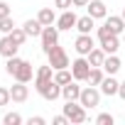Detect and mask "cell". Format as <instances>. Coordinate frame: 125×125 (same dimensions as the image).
<instances>
[{
  "mask_svg": "<svg viewBox=\"0 0 125 125\" xmlns=\"http://www.w3.org/2000/svg\"><path fill=\"white\" fill-rule=\"evenodd\" d=\"M49 81H54V66H52V64H44V66H39L37 74H34V88H37V93H39Z\"/></svg>",
  "mask_w": 125,
  "mask_h": 125,
  "instance_id": "5",
  "label": "cell"
},
{
  "mask_svg": "<svg viewBox=\"0 0 125 125\" xmlns=\"http://www.w3.org/2000/svg\"><path fill=\"white\" fill-rule=\"evenodd\" d=\"M52 123H54V125H66V123H69V118H66V115H54V118H52Z\"/></svg>",
  "mask_w": 125,
  "mask_h": 125,
  "instance_id": "33",
  "label": "cell"
},
{
  "mask_svg": "<svg viewBox=\"0 0 125 125\" xmlns=\"http://www.w3.org/2000/svg\"><path fill=\"white\" fill-rule=\"evenodd\" d=\"M30 125H44V118L42 115H34V118H30Z\"/></svg>",
  "mask_w": 125,
  "mask_h": 125,
  "instance_id": "34",
  "label": "cell"
},
{
  "mask_svg": "<svg viewBox=\"0 0 125 125\" xmlns=\"http://www.w3.org/2000/svg\"><path fill=\"white\" fill-rule=\"evenodd\" d=\"M54 5H56L59 10H71V8H74L71 0H54Z\"/></svg>",
  "mask_w": 125,
  "mask_h": 125,
  "instance_id": "31",
  "label": "cell"
},
{
  "mask_svg": "<svg viewBox=\"0 0 125 125\" xmlns=\"http://www.w3.org/2000/svg\"><path fill=\"white\" fill-rule=\"evenodd\" d=\"M71 3H74V8H86L91 0H71Z\"/></svg>",
  "mask_w": 125,
  "mask_h": 125,
  "instance_id": "35",
  "label": "cell"
},
{
  "mask_svg": "<svg viewBox=\"0 0 125 125\" xmlns=\"http://www.w3.org/2000/svg\"><path fill=\"white\" fill-rule=\"evenodd\" d=\"M10 37H12V39H15V42H17V44H20V47H22V44H25V42H27V32H25V30H22V27H15V30H12V32H10Z\"/></svg>",
  "mask_w": 125,
  "mask_h": 125,
  "instance_id": "26",
  "label": "cell"
},
{
  "mask_svg": "<svg viewBox=\"0 0 125 125\" xmlns=\"http://www.w3.org/2000/svg\"><path fill=\"white\" fill-rule=\"evenodd\" d=\"M3 17H10V5L5 3V0H0V20Z\"/></svg>",
  "mask_w": 125,
  "mask_h": 125,
  "instance_id": "32",
  "label": "cell"
},
{
  "mask_svg": "<svg viewBox=\"0 0 125 125\" xmlns=\"http://www.w3.org/2000/svg\"><path fill=\"white\" fill-rule=\"evenodd\" d=\"M12 30H15V20H12V15L0 20V32H3V34H10Z\"/></svg>",
  "mask_w": 125,
  "mask_h": 125,
  "instance_id": "25",
  "label": "cell"
},
{
  "mask_svg": "<svg viewBox=\"0 0 125 125\" xmlns=\"http://www.w3.org/2000/svg\"><path fill=\"white\" fill-rule=\"evenodd\" d=\"M76 22H79V17L74 15V10H64V12L56 17V27L59 30H74Z\"/></svg>",
  "mask_w": 125,
  "mask_h": 125,
  "instance_id": "11",
  "label": "cell"
},
{
  "mask_svg": "<svg viewBox=\"0 0 125 125\" xmlns=\"http://www.w3.org/2000/svg\"><path fill=\"white\" fill-rule=\"evenodd\" d=\"M123 39H125V37H123Z\"/></svg>",
  "mask_w": 125,
  "mask_h": 125,
  "instance_id": "39",
  "label": "cell"
},
{
  "mask_svg": "<svg viewBox=\"0 0 125 125\" xmlns=\"http://www.w3.org/2000/svg\"><path fill=\"white\" fill-rule=\"evenodd\" d=\"M56 42H59V27L47 25V27L42 30V52L47 54V52H49V47H52V44H56Z\"/></svg>",
  "mask_w": 125,
  "mask_h": 125,
  "instance_id": "7",
  "label": "cell"
},
{
  "mask_svg": "<svg viewBox=\"0 0 125 125\" xmlns=\"http://www.w3.org/2000/svg\"><path fill=\"white\" fill-rule=\"evenodd\" d=\"M17 49H20V44L10 37V34H5L3 39H0V54H3L5 59H10V56H17Z\"/></svg>",
  "mask_w": 125,
  "mask_h": 125,
  "instance_id": "9",
  "label": "cell"
},
{
  "mask_svg": "<svg viewBox=\"0 0 125 125\" xmlns=\"http://www.w3.org/2000/svg\"><path fill=\"white\" fill-rule=\"evenodd\" d=\"M37 20L47 27V25H54V22H56V15H54V10H52V8H42V10H39V15H37Z\"/></svg>",
  "mask_w": 125,
  "mask_h": 125,
  "instance_id": "22",
  "label": "cell"
},
{
  "mask_svg": "<svg viewBox=\"0 0 125 125\" xmlns=\"http://www.w3.org/2000/svg\"><path fill=\"white\" fill-rule=\"evenodd\" d=\"M105 27H108L113 34H125V20H123V17H115V15L105 17Z\"/></svg>",
  "mask_w": 125,
  "mask_h": 125,
  "instance_id": "16",
  "label": "cell"
},
{
  "mask_svg": "<svg viewBox=\"0 0 125 125\" xmlns=\"http://www.w3.org/2000/svg\"><path fill=\"white\" fill-rule=\"evenodd\" d=\"M20 61H22L20 56H10V59H8V64H5V71H8L10 76H12V74L17 71V66H20Z\"/></svg>",
  "mask_w": 125,
  "mask_h": 125,
  "instance_id": "27",
  "label": "cell"
},
{
  "mask_svg": "<svg viewBox=\"0 0 125 125\" xmlns=\"http://www.w3.org/2000/svg\"><path fill=\"white\" fill-rule=\"evenodd\" d=\"M91 61L88 56H79L76 61H71V74H74V81H86L88 74H91Z\"/></svg>",
  "mask_w": 125,
  "mask_h": 125,
  "instance_id": "3",
  "label": "cell"
},
{
  "mask_svg": "<svg viewBox=\"0 0 125 125\" xmlns=\"http://www.w3.org/2000/svg\"><path fill=\"white\" fill-rule=\"evenodd\" d=\"M105 56H108V54L103 52V47H93L91 54H88V61H91V66H103Z\"/></svg>",
  "mask_w": 125,
  "mask_h": 125,
  "instance_id": "20",
  "label": "cell"
},
{
  "mask_svg": "<svg viewBox=\"0 0 125 125\" xmlns=\"http://www.w3.org/2000/svg\"><path fill=\"white\" fill-rule=\"evenodd\" d=\"M86 10H88V15L93 20H105L108 17V8H105L103 0H91V3L86 5Z\"/></svg>",
  "mask_w": 125,
  "mask_h": 125,
  "instance_id": "10",
  "label": "cell"
},
{
  "mask_svg": "<svg viewBox=\"0 0 125 125\" xmlns=\"http://www.w3.org/2000/svg\"><path fill=\"white\" fill-rule=\"evenodd\" d=\"M54 81H56L59 86H66L69 81H74V74H71L69 69H59V71H54Z\"/></svg>",
  "mask_w": 125,
  "mask_h": 125,
  "instance_id": "24",
  "label": "cell"
},
{
  "mask_svg": "<svg viewBox=\"0 0 125 125\" xmlns=\"http://www.w3.org/2000/svg\"><path fill=\"white\" fill-rule=\"evenodd\" d=\"M61 96L66 101H79L81 96V86H76V81H69L66 86H61Z\"/></svg>",
  "mask_w": 125,
  "mask_h": 125,
  "instance_id": "17",
  "label": "cell"
},
{
  "mask_svg": "<svg viewBox=\"0 0 125 125\" xmlns=\"http://www.w3.org/2000/svg\"><path fill=\"white\" fill-rule=\"evenodd\" d=\"M103 79H105V74H103V66H93L86 81H88L91 86H101V83H103Z\"/></svg>",
  "mask_w": 125,
  "mask_h": 125,
  "instance_id": "23",
  "label": "cell"
},
{
  "mask_svg": "<svg viewBox=\"0 0 125 125\" xmlns=\"http://www.w3.org/2000/svg\"><path fill=\"white\" fill-rule=\"evenodd\" d=\"M3 123H5V125H20V123H22V115H20V113H8V115L3 118Z\"/></svg>",
  "mask_w": 125,
  "mask_h": 125,
  "instance_id": "28",
  "label": "cell"
},
{
  "mask_svg": "<svg viewBox=\"0 0 125 125\" xmlns=\"http://www.w3.org/2000/svg\"><path fill=\"white\" fill-rule=\"evenodd\" d=\"M47 56H49V64L54 66V71L69 69V66H71V64H69V54L64 52V47H59V44H52L49 52H47Z\"/></svg>",
  "mask_w": 125,
  "mask_h": 125,
  "instance_id": "1",
  "label": "cell"
},
{
  "mask_svg": "<svg viewBox=\"0 0 125 125\" xmlns=\"http://www.w3.org/2000/svg\"><path fill=\"white\" fill-rule=\"evenodd\" d=\"M10 96H12V101H15V103H25V101H27V96H30V88H27V83L17 81V83L10 88Z\"/></svg>",
  "mask_w": 125,
  "mask_h": 125,
  "instance_id": "13",
  "label": "cell"
},
{
  "mask_svg": "<svg viewBox=\"0 0 125 125\" xmlns=\"http://www.w3.org/2000/svg\"><path fill=\"white\" fill-rule=\"evenodd\" d=\"M101 47H103V52L105 54H115L118 49H120V42H118V34H105V37H101Z\"/></svg>",
  "mask_w": 125,
  "mask_h": 125,
  "instance_id": "12",
  "label": "cell"
},
{
  "mask_svg": "<svg viewBox=\"0 0 125 125\" xmlns=\"http://www.w3.org/2000/svg\"><path fill=\"white\" fill-rule=\"evenodd\" d=\"M22 30L27 32V37H42V30H44V25H42L39 20H27V22L22 25Z\"/></svg>",
  "mask_w": 125,
  "mask_h": 125,
  "instance_id": "18",
  "label": "cell"
},
{
  "mask_svg": "<svg viewBox=\"0 0 125 125\" xmlns=\"http://www.w3.org/2000/svg\"><path fill=\"white\" fill-rule=\"evenodd\" d=\"M64 115L69 118V123H86V108H83L79 101H66Z\"/></svg>",
  "mask_w": 125,
  "mask_h": 125,
  "instance_id": "2",
  "label": "cell"
},
{
  "mask_svg": "<svg viewBox=\"0 0 125 125\" xmlns=\"http://www.w3.org/2000/svg\"><path fill=\"white\" fill-rule=\"evenodd\" d=\"M118 88H120V83L108 74L105 79H103V83H101V93L103 96H118Z\"/></svg>",
  "mask_w": 125,
  "mask_h": 125,
  "instance_id": "15",
  "label": "cell"
},
{
  "mask_svg": "<svg viewBox=\"0 0 125 125\" xmlns=\"http://www.w3.org/2000/svg\"><path fill=\"white\" fill-rule=\"evenodd\" d=\"M120 17H123V20H125V8H123V15H120Z\"/></svg>",
  "mask_w": 125,
  "mask_h": 125,
  "instance_id": "37",
  "label": "cell"
},
{
  "mask_svg": "<svg viewBox=\"0 0 125 125\" xmlns=\"http://www.w3.org/2000/svg\"><path fill=\"white\" fill-rule=\"evenodd\" d=\"M79 103L83 108H98L101 103V88L96 86H88V88H81V96H79Z\"/></svg>",
  "mask_w": 125,
  "mask_h": 125,
  "instance_id": "4",
  "label": "cell"
},
{
  "mask_svg": "<svg viewBox=\"0 0 125 125\" xmlns=\"http://www.w3.org/2000/svg\"><path fill=\"white\" fill-rule=\"evenodd\" d=\"M32 76H34L32 64H30L27 59H22V61H20V66H17V71L12 74V79H15V81H22V83H30V81H32Z\"/></svg>",
  "mask_w": 125,
  "mask_h": 125,
  "instance_id": "8",
  "label": "cell"
},
{
  "mask_svg": "<svg viewBox=\"0 0 125 125\" xmlns=\"http://www.w3.org/2000/svg\"><path fill=\"white\" fill-rule=\"evenodd\" d=\"M39 96H42L44 101H56V98L61 96V86H59L56 81H49V83L39 91Z\"/></svg>",
  "mask_w": 125,
  "mask_h": 125,
  "instance_id": "14",
  "label": "cell"
},
{
  "mask_svg": "<svg viewBox=\"0 0 125 125\" xmlns=\"http://www.w3.org/2000/svg\"><path fill=\"white\" fill-rule=\"evenodd\" d=\"M93 47H96V42H93V37H91V34H79V37H76V42H74V49H76V54H79V56H88Z\"/></svg>",
  "mask_w": 125,
  "mask_h": 125,
  "instance_id": "6",
  "label": "cell"
},
{
  "mask_svg": "<svg viewBox=\"0 0 125 125\" xmlns=\"http://www.w3.org/2000/svg\"><path fill=\"white\" fill-rule=\"evenodd\" d=\"M118 69H120V59H118L115 54H108V56H105V61H103V71H105V74H110V76H115V74H118Z\"/></svg>",
  "mask_w": 125,
  "mask_h": 125,
  "instance_id": "19",
  "label": "cell"
},
{
  "mask_svg": "<svg viewBox=\"0 0 125 125\" xmlns=\"http://www.w3.org/2000/svg\"><path fill=\"white\" fill-rule=\"evenodd\" d=\"M0 56H3V54H0Z\"/></svg>",
  "mask_w": 125,
  "mask_h": 125,
  "instance_id": "38",
  "label": "cell"
},
{
  "mask_svg": "<svg viewBox=\"0 0 125 125\" xmlns=\"http://www.w3.org/2000/svg\"><path fill=\"white\" fill-rule=\"evenodd\" d=\"M12 101V96H10V88H3L0 86V105H8Z\"/></svg>",
  "mask_w": 125,
  "mask_h": 125,
  "instance_id": "30",
  "label": "cell"
},
{
  "mask_svg": "<svg viewBox=\"0 0 125 125\" xmlns=\"http://www.w3.org/2000/svg\"><path fill=\"white\" fill-rule=\"evenodd\" d=\"M118 96L125 101V83H120V88H118Z\"/></svg>",
  "mask_w": 125,
  "mask_h": 125,
  "instance_id": "36",
  "label": "cell"
},
{
  "mask_svg": "<svg viewBox=\"0 0 125 125\" xmlns=\"http://www.w3.org/2000/svg\"><path fill=\"white\" fill-rule=\"evenodd\" d=\"M93 27H96V25H93V17H91V15H83V17H79V22H76L79 34H91Z\"/></svg>",
  "mask_w": 125,
  "mask_h": 125,
  "instance_id": "21",
  "label": "cell"
},
{
  "mask_svg": "<svg viewBox=\"0 0 125 125\" xmlns=\"http://www.w3.org/2000/svg\"><path fill=\"white\" fill-rule=\"evenodd\" d=\"M96 123H98V125H113V123H115V118H113L110 113H101V115L96 118Z\"/></svg>",
  "mask_w": 125,
  "mask_h": 125,
  "instance_id": "29",
  "label": "cell"
}]
</instances>
